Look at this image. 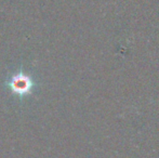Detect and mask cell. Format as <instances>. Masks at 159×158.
<instances>
[{
    "label": "cell",
    "mask_w": 159,
    "mask_h": 158,
    "mask_svg": "<svg viewBox=\"0 0 159 158\" xmlns=\"http://www.w3.org/2000/svg\"><path fill=\"white\" fill-rule=\"evenodd\" d=\"M7 84L13 94L20 97H24L32 93L35 82L30 75L20 70L10 77V79L7 81Z\"/></svg>",
    "instance_id": "cell-1"
}]
</instances>
